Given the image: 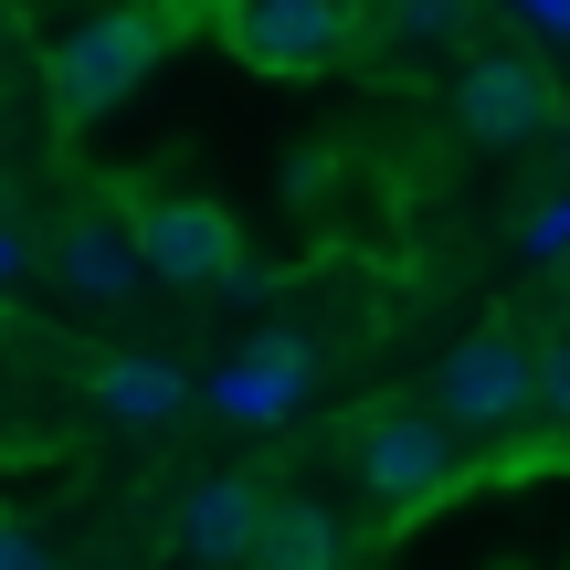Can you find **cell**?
Returning <instances> with one entry per match:
<instances>
[{
	"mask_svg": "<svg viewBox=\"0 0 570 570\" xmlns=\"http://www.w3.org/2000/svg\"><path fill=\"white\" fill-rule=\"evenodd\" d=\"M348 475H360V497L381 518H423V508H444L454 497V423L444 412H412V402H381V412H360V433H348Z\"/></svg>",
	"mask_w": 570,
	"mask_h": 570,
	"instance_id": "cell-2",
	"label": "cell"
},
{
	"mask_svg": "<svg viewBox=\"0 0 570 570\" xmlns=\"http://www.w3.org/2000/svg\"><path fill=\"white\" fill-rule=\"evenodd\" d=\"M138 254L159 285H244V233H233L223 202H148L138 212Z\"/></svg>",
	"mask_w": 570,
	"mask_h": 570,
	"instance_id": "cell-5",
	"label": "cell"
},
{
	"mask_svg": "<svg viewBox=\"0 0 570 570\" xmlns=\"http://www.w3.org/2000/svg\"><path fill=\"white\" fill-rule=\"evenodd\" d=\"M433 412H444L454 433H475V444H518V433L539 423V348L518 338V327L454 338L444 370H433Z\"/></svg>",
	"mask_w": 570,
	"mask_h": 570,
	"instance_id": "cell-3",
	"label": "cell"
},
{
	"mask_svg": "<svg viewBox=\"0 0 570 570\" xmlns=\"http://www.w3.org/2000/svg\"><path fill=\"white\" fill-rule=\"evenodd\" d=\"M53 285L75 306H127L148 285V254H138V223H106V212H75L53 233Z\"/></svg>",
	"mask_w": 570,
	"mask_h": 570,
	"instance_id": "cell-8",
	"label": "cell"
},
{
	"mask_svg": "<svg viewBox=\"0 0 570 570\" xmlns=\"http://www.w3.org/2000/svg\"><path fill=\"white\" fill-rule=\"evenodd\" d=\"M454 117H465L475 148H539L560 138V85L529 53H475L465 85H454Z\"/></svg>",
	"mask_w": 570,
	"mask_h": 570,
	"instance_id": "cell-4",
	"label": "cell"
},
{
	"mask_svg": "<svg viewBox=\"0 0 570 570\" xmlns=\"http://www.w3.org/2000/svg\"><path fill=\"white\" fill-rule=\"evenodd\" d=\"M0 570H53V550H42L32 529H11V518H0Z\"/></svg>",
	"mask_w": 570,
	"mask_h": 570,
	"instance_id": "cell-15",
	"label": "cell"
},
{
	"mask_svg": "<svg viewBox=\"0 0 570 570\" xmlns=\"http://www.w3.org/2000/svg\"><path fill=\"white\" fill-rule=\"evenodd\" d=\"M529 254H570V190H560V202H539V212H529Z\"/></svg>",
	"mask_w": 570,
	"mask_h": 570,
	"instance_id": "cell-14",
	"label": "cell"
},
{
	"mask_svg": "<svg viewBox=\"0 0 570 570\" xmlns=\"http://www.w3.org/2000/svg\"><path fill=\"white\" fill-rule=\"evenodd\" d=\"M402 32H423V42H454V32H465V0H402Z\"/></svg>",
	"mask_w": 570,
	"mask_h": 570,
	"instance_id": "cell-13",
	"label": "cell"
},
{
	"mask_svg": "<svg viewBox=\"0 0 570 570\" xmlns=\"http://www.w3.org/2000/svg\"><path fill=\"white\" fill-rule=\"evenodd\" d=\"M560 159H570V106H560Z\"/></svg>",
	"mask_w": 570,
	"mask_h": 570,
	"instance_id": "cell-16",
	"label": "cell"
},
{
	"mask_svg": "<svg viewBox=\"0 0 570 570\" xmlns=\"http://www.w3.org/2000/svg\"><path fill=\"white\" fill-rule=\"evenodd\" d=\"M265 508H275V497L254 487V475H202V487H190V508H180V550L202 560V570L254 560V539H265Z\"/></svg>",
	"mask_w": 570,
	"mask_h": 570,
	"instance_id": "cell-9",
	"label": "cell"
},
{
	"mask_svg": "<svg viewBox=\"0 0 570 570\" xmlns=\"http://www.w3.org/2000/svg\"><path fill=\"white\" fill-rule=\"evenodd\" d=\"M85 391H96L106 423H138V433H148V423H180V412H190V381L159 360V348H106V360L85 370Z\"/></svg>",
	"mask_w": 570,
	"mask_h": 570,
	"instance_id": "cell-10",
	"label": "cell"
},
{
	"mask_svg": "<svg viewBox=\"0 0 570 570\" xmlns=\"http://www.w3.org/2000/svg\"><path fill=\"white\" fill-rule=\"evenodd\" d=\"M560 327H570V306H560Z\"/></svg>",
	"mask_w": 570,
	"mask_h": 570,
	"instance_id": "cell-17",
	"label": "cell"
},
{
	"mask_svg": "<svg viewBox=\"0 0 570 570\" xmlns=\"http://www.w3.org/2000/svg\"><path fill=\"white\" fill-rule=\"evenodd\" d=\"M539 423H550L560 444H570V327H560L550 348H539Z\"/></svg>",
	"mask_w": 570,
	"mask_h": 570,
	"instance_id": "cell-12",
	"label": "cell"
},
{
	"mask_svg": "<svg viewBox=\"0 0 570 570\" xmlns=\"http://www.w3.org/2000/svg\"><path fill=\"white\" fill-rule=\"evenodd\" d=\"M233 53L254 75H327L348 53V0H244L233 11Z\"/></svg>",
	"mask_w": 570,
	"mask_h": 570,
	"instance_id": "cell-6",
	"label": "cell"
},
{
	"mask_svg": "<svg viewBox=\"0 0 570 570\" xmlns=\"http://www.w3.org/2000/svg\"><path fill=\"white\" fill-rule=\"evenodd\" d=\"M306 381H317V338H296V327H265L254 348H233V360L202 381V402L223 412V423H285V412L306 402Z\"/></svg>",
	"mask_w": 570,
	"mask_h": 570,
	"instance_id": "cell-7",
	"label": "cell"
},
{
	"mask_svg": "<svg viewBox=\"0 0 570 570\" xmlns=\"http://www.w3.org/2000/svg\"><path fill=\"white\" fill-rule=\"evenodd\" d=\"M190 32V11L180 0H127V11H96V21H75V32L53 42V106L63 117H106L117 96H138L148 75H159V53Z\"/></svg>",
	"mask_w": 570,
	"mask_h": 570,
	"instance_id": "cell-1",
	"label": "cell"
},
{
	"mask_svg": "<svg viewBox=\"0 0 570 570\" xmlns=\"http://www.w3.org/2000/svg\"><path fill=\"white\" fill-rule=\"evenodd\" d=\"M254 570H348V529L317 508V497H275L265 539H254Z\"/></svg>",
	"mask_w": 570,
	"mask_h": 570,
	"instance_id": "cell-11",
	"label": "cell"
}]
</instances>
